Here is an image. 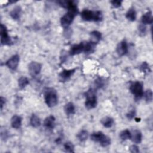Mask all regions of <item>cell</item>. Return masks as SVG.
Listing matches in <instances>:
<instances>
[{
    "label": "cell",
    "instance_id": "6da1fadb",
    "mask_svg": "<svg viewBox=\"0 0 153 153\" xmlns=\"http://www.w3.org/2000/svg\"><path fill=\"white\" fill-rule=\"evenodd\" d=\"M81 17L83 20L87 22H100L103 19V14L101 11H91L88 9L81 11Z\"/></svg>",
    "mask_w": 153,
    "mask_h": 153
},
{
    "label": "cell",
    "instance_id": "7a4b0ae2",
    "mask_svg": "<svg viewBox=\"0 0 153 153\" xmlns=\"http://www.w3.org/2000/svg\"><path fill=\"white\" fill-rule=\"evenodd\" d=\"M44 100L48 107L52 108L56 106L58 103L56 91L53 88H47L44 91Z\"/></svg>",
    "mask_w": 153,
    "mask_h": 153
},
{
    "label": "cell",
    "instance_id": "3957f363",
    "mask_svg": "<svg viewBox=\"0 0 153 153\" xmlns=\"http://www.w3.org/2000/svg\"><path fill=\"white\" fill-rule=\"evenodd\" d=\"M90 139L95 142H99L102 147H106L111 144V139L102 131L94 132L91 134Z\"/></svg>",
    "mask_w": 153,
    "mask_h": 153
},
{
    "label": "cell",
    "instance_id": "277c9868",
    "mask_svg": "<svg viewBox=\"0 0 153 153\" xmlns=\"http://www.w3.org/2000/svg\"><path fill=\"white\" fill-rule=\"evenodd\" d=\"M78 13V10H68V12L65 13L60 19L61 26L65 29H68Z\"/></svg>",
    "mask_w": 153,
    "mask_h": 153
},
{
    "label": "cell",
    "instance_id": "5b68a950",
    "mask_svg": "<svg viewBox=\"0 0 153 153\" xmlns=\"http://www.w3.org/2000/svg\"><path fill=\"white\" fill-rule=\"evenodd\" d=\"M85 106L87 109L94 108L97 105V97L96 91L93 88H90L85 93Z\"/></svg>",
    "mask_w": 153,
    "mask_h": 153
},
{
    "label": "cell",
    "instance_id": "8992f818",
    "mask_svg": "<svg viewBox=\"0 0 153 153\" xmlns=\"http://www.w3.org/2000/svg\"><path fill=\"white\" fill-rule=\"evenodd\" d=\"M130 90L136 100H140L143 96V84L140 81H134L130 84Z\"/></svg>",
    "mask_w": 153,
    "mask_h": 153
},
{
    "label": "cell",
    "instance_id": "52a82bcc",
    "mask_svg": "<svg viewBox=\"0 0 153 153\" xmlns=\"http://www.w3.org/2000/svg\"><path fill=\"white\" fill-rule=\"evenodd\" d=\"M0 35H1V43L4 45H10L13 42L8 35V30L6 26L2 23L1 24L0 29Z\"/></svg>",
    "mask_w": 153,
    "mask_h": 153
},
{
    "label": "cell",
    "instance_id": "ba28073f",
    "mask_svg": "<svg viewBox=\"0 0 153 153\" xmlns=\"http://www.w3.org/2000/svg\"><path fill=\"white\" fill-rule=\"evenodd\" d=\"M42 68V65L38 62H31L28 66V69L30 74L32 76H36L39 74Z\"/></svg>",
    "mask_w": 153,
    "mask_h": 153
},
{
    "label": "cell",
    "instance_id": "9c48e42d",
    "mask_svg": "<svg viewBox=\"0 0 153 153\" xmlns=\"http://www.w3.org/2000/svg\"><path fill=\"white\" fill-rule=\"evenodd\" d=\"M20 61V57L18 54H15L11 56L6 62L5 65L11 70L15 71L18 66Z\"/></svg>",
    "mask_w": 153,
    "mask_h": 153
},
{
    "label": "cell",
    "instance_id": "30bf717a",
    "mask_svg": "<svg viewBox=\"0 0 153 153\" xmlns=\"http://www.w3.org/2000/svg\"><path fill=\"white\" fill-rule=\"evenodd\" d=\"M117 53L120 56H123L128 53V47L127 42L126 40H123L120 42L117 46Z\"/></svg>",
    "mask_w": 153,
    "mask_h": 153
},
{
    "label": "cell",
    "instance_id": "8fae6325",
    "mask_svg": "<svg viewBox=\"0 0 153 153\" xmlns=\"http://www.w3.org/2000/svg\"><path fill=\"white\" fill-rule=\"evenodd\" d=\"M75 69H63L59 74V79L60 82H66L73 75L75 72Z\"/></svg>",
    "mask_w": 153,
    "mask_h": 153
},
{
    "label": "cell",
    "instance_id": "7c38bea8",
    "mask_svg": "<svg viewBox=\"0 0 153 153\" xmlns=\"http://www.w3.org/2000/svg\"><path fill=\"white\" fill-rule=\"evenodd\" d=\"M85 42H81L78 44L72 45L69 50V54L71 56H75L79 54L84 51Z\"/></svg>",
    "mask_w": 153,
    "mask_h": 153
},
{
    "label": "cell",
    "instance_id": "4fadbf2b",
    "mask_svg": "<svg viewBox=\"0 0 153 153\" xmlns=\"http://www.w3.org/2000/svg\"><path fill=\"white\" fill-rule=\"evenodd\" d=\"M56 118L53 115H49L44 121V126L48 130H52L55 126Z\"/></svg>",
    "mask_w": 153,
    "mask_h": 153
},
{
    "label": "cell",
    "instance_id": "5bb4252c",
    "mask_svg": "<svg viewBox=\"0 0 153 153\" xmlns=\"http://www.w3.org/2000/svg\"><path fill=\"white\" fill-rule=\"evenodd\" d=\"M130 139L134 143L138 144L142 142V133L138 130H134L131 132V138Z\"/></svg>",
    "mask_w": 153,
    "mask_h": 153
},
{
    "label": "cell",
    "instance_id": "9a60e30c",
    "mask_svg": "<svg viewBox=\"0 0 153 153\" xmlns=\"http://www.w3.org/2000/svg\"><path fill=\"white\" fill-rule=\"evenodd\" d=\"M22 118L20 116L17 115H14L11 119V124L13 128L18 129L20 128L22 126Z\"/></svg>",
    "mask_w": 153,
    "mask_h": 153
},
{
    "label": "cell",
    "instance_id": "2e32d148",
    "mask_svg": "<svg viewBox=\"0 0 153 153\" xmlns=\"http://www.w3.org/2000/svg\"><path fill=\"white\" fill-rule=\"evenodd\" d=\"M141 22L143 25H151L153 22V18L152 15V12L149 11L142 15L141 17Z\"/></svg>",
    "mask_w": 153,
    "mask_h": 153
},
{
    "label": "cell",
    "instance_id": "e0dca14e",
    "mask_svg": "<svg viewBox=\"0 0 153 153\" xmlns=\"http://www.w3.org/2000/svg\"><path fill=\"white\" fill-rule=\"evenodd\" d=\"M21 14H22V8L20 6L17 5L14 7L13 9L10 11V16L13 19L15 20H17L20 18Z\"/></svg>",
    "mask_w": 153,
    "mask_h": 153
},
{
    "label": "cell",
    "instance_id": "ac0fdd59",
    "mask_svg": "<svg viewBox=\"0 0 153 153\" xmlns=\"http://www.w3.org/2000/svg\"><path fill=\"white\" fill-rule=\"evenodd\" d=\"M90 42L96 44H97L102 38V34L97 30H93L90 32Z\"/></svg>",
    "mask_w": 153,
    "mask_h": 153
},
{
    "label": "cell",
    "instance_id": "d6986e66",
    "mask_svg": "<svg viewBox=\"0 0 153 153\" xmlns=\"http://www.w3.org/2000/svg\"><path fill=\"white\" fill-rule=\"evenodd\" d=\"M64 111L67 115H71L75 114V108L73 103L68 102L67 103L64 107Z\"/></svg>",
    "mask_w": 153,
    "mask_h": 153
},
{
    "label": "cell",
    "instance_id": "ffe728a7",
    "mask_svg": "<svg viewBox=\"0 0 153 153\" xmlns=\"http://www.w3.org/2000/svg\"><path fill=\"white\" fill-rule=\"evenodd\" d=\"M96 44L92 43L90 41L85 42L84 44V52L87 54H90L94 52L95 50Z\"/></svg>",
    "mask_w": 153,
    "mask_h": 153
},
{
    "label": "cell",
    "instance_id": "44dd1931",
    "mask_svg": "<svg viewBox=\"0 0 153 153\" xmlns=\"http://www.w3.org/2000/svg\"><path fill=\"white\" fill-rule=\"evenodd\" d=\"M114 119L110 117H105L101 120L102 124L106 128H110L114 124Z\"/></svg>",
    "mask_w": 153,
    "mask_h": 153
},
{
    "label": "cell",
    "instance_id": "7402d4cb",
    "mask_svg": "<svg viewBox=\"0 0 153 153\" xmlns=\"http://www.w3.org/2000/svg\"><path fill=\"white\" fill-rule=\"evenodd\" d=\"M126 17L127 19L131 22H133L136 19V12L134 8L131 7L128 9L127 12L126 14Z\"/></svg>",
    "mask_w": 153,
    "mask_h": 153
},
{
    "label": "cell",
    "instance_id": "603a6c76",
    "mask_svg": "<svg viewBox=\"0 0 153 153\" xmlns=\"http://www.w3.org/2000/svg\"><path fill=\"white\" fill-rule=\"evenodd\" d=\"M30 124L33 127H38L41 125V120L36 115L33 114L30 118Z\"/></svg>",
    "mask_w": 153,
    "mask_h": 153
},
{
    "label": "cell",
    "instance_id": "cb8c5ba5",
    "mask_svg": "<svg viewBox=\"0 0 153 153\" xmlns=\"http://www.w3.org/2000/svg\"><path fill=\"white\" fill-rule=\"evenodd\" d=\"M29 81L26 76H22L18 79V85L19 87L21 89H23L25 87H26V85L29 84Z\"/></svg>",
    "mask_w": 153,
    "mask_h": 153
},
{
    "label": "cell",
    "instance_id": "d4e9b609",
    "mask_svg": "<svg viewBox=\"0 0 153 153\" xmlns=\"http://www.w3.org/2000/svg\"><path fill=\"white\" fill-rule=\"evenodd\" d=\"M76 137L80 142H84L88 137V133L85 130H82L77 134Z\"/></svg>",
    "mask_w": 153,
    "mask_h": 153
},
{
    "label": "cell",
    "instance_id": "484cf974",
    "mask_svg": "<svg viewBox=\"0 0 153 153\" xmlns=\"http://www.w3.org/2000/svg\"><path fill=\"white\" fill-rule=\"evenodd\" d=\"M120 138L122 140H126L128 139H130L131 138V132L127 129L121 131L120 133Z\"/></svg>",
    "mask_w": 153,
    "mask_h": 153
},
{
    "label": "cell",
    "instance_id": "4316f807",
    "mask_svg": "<svg viewBox=\"0 0 153 153\" xmlns=\"http://www.w3.org/2000/svg\"><path fill=\"white\" fill-rule=\"evenodd\" d=\"M145 100L147 103H150L152 100V91L151 89L147 90L143 94Z\"/></svg>",
    "mask_w": 153,
    "mask_h": 153
},
{
    "label": "cell",
    "instance_id": "83f0119b",
    "mask_svg": "<svg viewBox=\"0 0 153 153\" xmlns=\"http://www.w3.org/2000/svg\"><path fill=\"white\" fill-rule=\"evenodd\" d=\"M64 149L68 152H74V145L71 142H66L64 143Z\"/></svg>",
    "mask_w": 153,
    "mask_h": 153
},
{
    "label": "cell",
    "instance_id": "f1b7e54d",
    "mask_svg": "<svg viewBox=\"0 0 153 153\" xmlns=\"http://www.w3.org/2000/svg\"><path fill=\"white\" fill-rule=\"evenodd\" d=\"M140 69L142 72L144 73H148L151 72L149 65L146 62H144L142 63V65L140 66Z\"/></svg>",
    "mask_w": 153,
    "mask_h": 153
},
{
    "label": "cell",
    "instance_id": "f546056e",
    "mask_svg": "<svg viewBox=\"0 0 153 153\" xmlns=\"http://www.w3.org/2000/svg\"><path fill=\"white\" fill-rule=\"evenodd\" d=\"M138 30H139V35L140 36H145L146 34V32H147L146 26L145 25L140 24L138 27Z\"/></svg>",
    "mask_w": 153,
    "mask_h": 153
},
{
    "label": "cell",
    "instance_id": "4dcf8cb0",
    "mask_svg": "<svg viewBox=\"0 0 153 153\" xmlns=\"http://www.w3.org/2000/svg\"><path fill=\"white\" fill-rule=\"evenodd\" d=\"M104 84H105V81L101 78H98L95 80L94 85H95V87L97 88H100L103 87Z\"/></svg>",
    "mask_w": 153,
    "mask_h": 153
},
{
    "label": "cell",
    "instance_id": "1f68e13d",
    "mask_svg": "<svg viewBox=\"0 0 153 153\" xmlns=\"http://www.w3.org/2000/svg\"><path fill=\"white\" fill-rule=\"evenodd\" d=\"M136 115V111L134 109H132L131 110H130L127 114H126V117L128 120H132L134 118V116Z\"/></svg>",
    "mask_w": 153,
    "mask_h": 153
},
{
    "label": "cell",
    "instance_id": "d6a6232c",
    "mask_svg": "<svg viewBox=\"0 0 153 153\" xmlns=\"http://www.w3.org/2000/svg\"><path fill=\"white\" fill-rule=\"evenodd\" d=\"M111 4H112V7L114 8H118L121 6V3H122V1H119V0H113L111 1Z\"/></svg>",
    "mask_w": 153,
    "mask_h": 153
},
{
    "label": "cell",
    "instance_id": "836d02e7",
    "mask_svg": "<svg viewBox=\"0 0 153 153\" xmlns=\"http://www.w3.org/2000/svg\"><path fill=\"white\" fill-rule=\"evenodd\" d=\"M129 151L130 152L132 153H137L139 152V147L136 145H132L129 148Z\"/></svg>",
    "mask_w": 153,
    "mask_h": 153
},
{
    "label": "cell",
    "instance_id": "e575fe53",
    "mask_svg": "<svg viewBox=\"0 0 153 153\" xmlns=\"http://www.w3.org/2000/svg\"><path fill=\"white\" fill-rule=\"evenodd\" d=\"M9 135H8V133L5 131V130H4V131H2L1 130V139H3V140H5V139H7Z\"/></svg>",
    "mask_w": 153,
    "mask_h": 153
},
{
    "label": "cell",
    "instance_id": "d590c367",
    "mask_svg": "<svg viewBox=\"0 0 153 153\" xmlns=\"http://www.w3.org/2000/svg\"><path fill=\"white\" fill-rule=\"evenodd\" d=\"M5 99L4 97H3L2 96H1L0 98V105H1V109H2L3 106L5 105Z\"/></svg>",
    "mask_w": 153,
    "mask_h": 153
}]
</instances>
